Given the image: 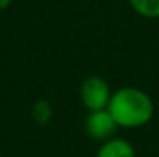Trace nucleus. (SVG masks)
I'll list each match as a JSON object with an SVG mask.
<instances>
[{
  "mask_svg": "<svg viewBox=\"0 0 159 157\" xmlns=\"http://www.w3.org/2000/svg\"><path fill=\"white\" fill-rule=\"evenodd\" d=\"M107 109L119 128L136 129L150 123L155 114V103L144 89L124 86L111 94Z\"/></svg>",
  "mask_w": 159,
  "mask_h": 157,
  "instance_id": "obj_1",
  "label": "nucleus"
},
{
  "mask_svg": "<svg viewBox=\"0 0 159 157\" xmlns=\"http://www.w3.org/2000/svg\"><path fill=\"white\" fill-rule=\"evenodd\" d=\"M111 89L105 79L99 76L87 77L82 82L80 86V100L88 111H99L107 109L110 99H111Z\"/></svg>",
  "mask_w": 159,
  "mask_h": 157,
  "instance_id": "obj_2",
  "label": "nucleus"
},
{
  "mask_svg": "<svg viewBox=\"0 0 159 157\" xmlns=\"http://www.w3.org/2000/svg\"><path fill=\"white\" fill-rule=\"evenodd\" d=\"M84 126H85V133L91 139L99 140V142H105L108 139H113L116 129L119 128L108 109L88 111Z\"/></svg>",
  "mask_w": 159,
  "mask_h": 157,
  "instance_id": "obj_3",
  "label": "nucleus"
},
{
  "mask_svg": "<svg viewBox=\"0 0 159 157\" xmlns=\"http://www.w3.org/2000/svg\"><path fill=\"white\" fill-rule=\"evenodd\" d=\"M96 157H136V150L131 142L120 137H113L102 142Z\"/></svg>",
  "mask_w": 159,
  "mask_h": 157,
  "instance_id": "obj_4",
  "label": "nucleus"
},
{
  "mask_svg": "<svg viewBox=\"0 0 159 157\" xmlns=\"http://www.w3.org/2000/svg\"><path fill=\"white\" fill-rule=\"evenodd\" d=\"M131 9L144 19H159V0H128Z\"/></svg>",
  "mask_w": 159,
  "mask_h": 157,
  "instance_id": "obj_5",
  "label": "nucleus"
},
{
  "mask_svg": "<svg viewBox=\"0 0 159 157\" xmlns=\"http://www.w3.org/2000/svg\"><path fill=\"white\" fill-rule=\"evenodd\" d=\"M31 114L37 125H47L53 117V106L47 100H39L33 105Z\"/></svg>",
  "mask_w": 159,
  "mask_h": 157,
  "instance_id": "obj_6",
  "label": "nucleus"
},
{
  "mask_svg": "<svg viewBox=\"0 0 159 157\" xmlns=\"http://www.w3.org/2000/svg\"><path fill=\"white\" fill-rule=\"evenodd\" d=\"M11 3H12V0H0V9H6V8H9Z\"/></svg>",
  "mask_w": 159,
  "mask_h": 157,
  "instance_id": "obj_7",
  "label": "nucleus"
}]
</instances>
